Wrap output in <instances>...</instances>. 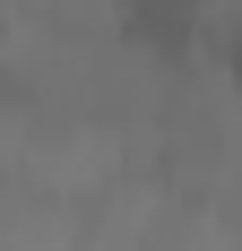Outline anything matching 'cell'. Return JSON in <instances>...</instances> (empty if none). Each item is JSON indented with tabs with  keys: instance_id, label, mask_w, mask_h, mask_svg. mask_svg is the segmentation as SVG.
I'll return each instance as SVG.
<instances>
[{
	"instance_id": "1",
	"label": "cell",
	"mask_w": 242,
	"mask_h": 251,
	"mask_svg": "<svg viewBox=\"0 0 242 251\" xmlns=\"http://www.w3.org/2000/svg\"><path fill=\"white\" fill-rule=\"evenodd\" d=\"M199 9H208V0H113L121 35H139V44H182L199 26Z\"/></svg>"
},
{
	"instance_id": "2",
	"label": "cell",
	"mask_w": 242,
	"mask_h": 251,
	"mask_svg": "<svg viewBox=\"0 0 242 251\" xmlns=\"http://www.w3.org/2000/svg\"><path fill=\"white\" fill-rule=\"evenodd\" d=\"M217 61H225V78H234V87H242V18L225 26V44H217Z\"/></svg>"
}]
</instances>
